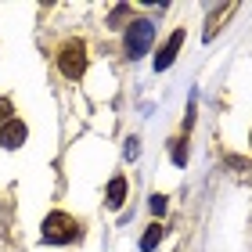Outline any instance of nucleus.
I'll use <instances>...</instances> for the list:
<instances>
[{"label": "nucleus", "instance_id": "obj_1", "mask_svg": "<svg viewBox=\"0 0 252 252\" xmlns=\"http://www.w3.org/2000/svg\"><path fill=\"white\" fill-rule=\"evenodd\" d=\"M87 62H90V54H87V40L83 36H68L58 43V51H54V65H58V72L65 79H76L87 72Z\"/></svg>", "mask_w": 252, "mask_h": 252}, {"label": "nucleus", "instance_id": "obj_2", "mask_svg": "<svg viewBox=\"0 0 252 252\" xmlns=\"http://www.w3.org/2000/svg\"><path fill=\"white\" fill-rule=\"evenodd\" d=\"M43 242L47 245H68V242H76L79 234H83V227H79L76 216H68V213H51L47 220H43Z\"/></svg>", "mask_w": 252, "mask_h": 252}, {"label": "nucleus", "instance_id": "obj_3", "mask_svg": "<svg viewBox=\"0 0 252 252\" xmlns=\"http://www.w3.org/2000/svg\"><path fill=\"white\" fill-rule=\"evenodd\" d=\"M152 36H155V26L148 18L130 22V29H126V58H141L152 47Z\"/></svg>", "mask_w": 252, "mask_h": 252}, {"label": "nucleus", "instance_id": "obj_4", "mask_svg": "<svg viewBox=\"0 0 252 252\" xmlns=\"http://www.w3.org/2000/svg\"><path fill=\"white\" fill-rule=\"evenodd\" d=\"M26 123L22 119H7L4 126H0V148H18V144H26Z\"/></svg>", "mask_w": 252, "mask_h": 252}, {"label": "nucleus", "instance_id": "obj_5", "mask_svg": "<svg viewBox=\"0 0 252 252\" xmlns=\"http://www.w3.org/2000/svg\"><path fill=\"white\" fill-rule=\"evenodd\" d=\"M180 43H184V32L177 29L173 36H169V43L162 47V54L155 58V65H158V68H169V65H173V58H177V51H180Z\"/></svg>", "mask_w": 252, "mask_h": 252}, {"label": "nucleus", "instance_id": "obj_6", "mask_svg": "<svg viewBox=\"0 0 252 252\" xmlns=\"http://www.w3.org/2000/svg\"><path fill=\"white\" fill-rule=\"evenodd\" d=\"M123 198H126V180H123V177H116V180L108 184V205H112V209H119Z\"/></svg>", "mask_w": 252, "mask_h": 252}, {"label": "nucleus", "instance_id": "obj_7", "mask_svg": "<svg viewBox=\"0 0 252 252\" xmlns=\"http://www.w3.org/2000/svg\"><path fill=\"white\" fill-rule=\"evenodd\" d=\"M231 11H234V4H227V7H220V11H213V15H209V26H205V40H213V36H216L220 22H223L227 15H231Z\"/></svg>", "mask_w": 252, "mask_h": 252}, {"label": "nucleus", "instance_id": "obj_8", "mask_svg": "<svg viewBox=\"0 0 252 252\" xmlns=\"http://www.w3.org/2000/svg\"><path fill=\"white\" fill-rule=\"evenodd\" d=\"M158 238H162V227H158V223H152V227H148V234L141 238V249H144V252H152V249L158 245Z\"/></svg>", "mask_w": 252, "mask_h": 252}, {"label": "nucleus", "instance_id": "obj_9", "mask_svg": "<svg viewBox=\"0 0 252 252\" xmlns=\"http://www.w3.org/2000/svg\"><path fill=\"white\" fill-rule=\"evenodd\" d=\"M11 112H15V105H11V97H0V123L15 119V116H11Z\"/></svg>", "mask_w": 252, "mask_h": 252}, {"label": "nucleus", "instance_id": "obj_10", "mask_svg": "<svg viewBox=\"0 0 252 252\" xmlns=\"http://www.w3.org/2000/svg\"><path fill=\"white\" fill-rule=\"evenodd\" d=\"M126 15H130V4H119L116 11H112V29H119V22H123Z\"/></svg>", "mask_w": 252, "mask_h": 252}, {"label": "nucleus", "instance_id": "obj_11", "mask_svg": "<svg viewBox=\"0 0 252 252\" xmlns=\"http://www.w3.org/2000/svg\"><path fill=\"white\" fill-rule=\"evenodd\" d=\"M152 213H166V194H152Z\"/></svg>", "mask_w": 252, "mask_h": 252}, {"label": "nucleus", "instance_id": "obj_12", "mask_svg": "<svg viewBox=\"0 0 252 252\" xmlns=\"http://www.w3.org/2000/svg\"><path fill=\"white\" fill-rule=\"evenodd\" d=\"M249 144H252V133H249Z\"/></svg>", "mask_w": 252, "mask_h": 252}]
</instances>
